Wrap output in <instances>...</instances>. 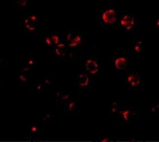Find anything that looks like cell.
Instances as JSON below:
<instances>
[{
  "label": "cell",
  "instance_id": "cell-5",
  "mask_svg": "<svg viewBox=\"0 0 159 142\" xmlns=\"http://www.w3.org/2000/svg\"><path fill=\"white\" fill-rule=\"evenodd\" d=\"M126 59H125V58L123 57L118 58V59H116V62H115L116 66L119 69L124 68L126 66Z\"/></svg>",
  "mask_w": 159,
  "mask_h": 142
},
{
  "label": "cell",
  "instance_id": "cell-2",
  "mask_svg": "<svg viewBox=\"0 0 159 142\" xmlns=\"http://www.w3.org/2000/svg\"><path fill=\"white\" fill-rule=\"evenodd\" d=\"M86 67L87 70L91 73L92 74H95L97 73L98 71V64L95 61L93 60H88L87 64H86Z\"/></svg>",
  "mask_w": 159,
  "mask_h": 142
},
{
  "label": "cell",
  "instance_id": "cell-6",
  "mask_svg": "<svg viewBox=\"0 0 159 142\" xmlns=\"http://www.w3.org/2000/svg\"><path fill=\"white\" fill-rule=\"evenodd\" d=\"M88 77L85 75H80L79 83L81 86H85L88 83Z\"/></svg>",
  "mask_w": 159,
  "mask_h": 142
},
{
  "label": "cell",
  "instance_id": "cell-3",
  "mask_svg": "<svg viewBox=\"0 0 159 142\" xmlns=\"http://www.w3.org/2000/svg\"><path fill=\"white\" fill-rule=\"evenodd\" d=\"M121 23L123 26H125L128 30L130 29L134 25V20L132 17L129 16H125L121 20Z\"/></svg>",
  "mask_w": 159,
  "mask_h": 142
},
{
  "label": "cell",
  "instance_id": "cell-1",
  "mask_svg": "<svg viewBox=\"0 0 159 142\" xmlns=\"http://www.w3.org/2000/svg\"><path fill=\"white\" fill-rule=\"evenodd\" d=\"M104 21L107 23H114L116 21V12L113 9H108L103 14Z\"/></svg>",
  "mask_w": 159,
  "mask_h": 142
},
{
  "label": "cell",
  "instance_id": "cell-7",
  "mask_svg": "<svg viewBox=\"0 0 159 142\" xmlns=\"http://www.w3.org/2000/svg\"><path fill=\"white\" fill-rule=\"evenodd\" d=\"M141 47L139 46V44H137V47H135V49L137 50V52H139V51H140V49H141Z\"/></svg>",
  "mask_w": 159,
  "mask_h": 142
},
{
  "label": "cell",
  "instance_id": "cell-4",
  "mask_svg": "<svg viewBox=\"0 0 159 142\" xmlns=\"http://www.w3.org/2000/svg\"><path fill=\"white\" fill-rule=\"evenodd\" d=\"M128 82L133 86H135L139 84L140 79L139 77L137 75H132L129 77Z\"/></svg>",
  "mask_w": 159,
  "mask_h": 142
}]
</instances>
